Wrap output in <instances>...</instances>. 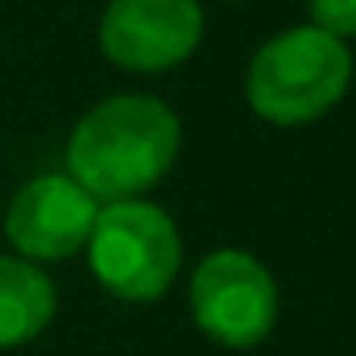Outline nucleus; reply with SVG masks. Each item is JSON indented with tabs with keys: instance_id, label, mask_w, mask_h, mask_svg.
I'll return each instance as SVG.
<instances>
[{
	"instance_id": "nucleus-1",
	"label": "nucleus",
	"mask_w": 356,
	"mask_h": 356,
	"mask_svg": "<svg viewBox=\"0 0 356 356\" xmlns=\"http://www.w3.org/2000/svg\"><path fill=\"white\" fill-rule=\"evenodd\" d=\"M182 145L178 116L154 95L95 104L67 141V175L95 203H124L170 175Z\"/></svg>"
},
{
	"instance_id": "nucleus-2",
	"label": "nucleus",
	"mask_w": 356,
	"mask_h": 356,
	"mask_svg": "<svg viewBox=\"0 0 356 356\" xmlns=\"http://www.w3.org/2000/svg\"><path fill=\"white\" fill-rule=\"evenodd\" d=\"M348 83H353L348 46L315 25H298L277 33L253 54L245 95L261 120L294 129L332 112L344 99Z\"/></svg>"
},
{
	"instance_id": "nucleus-3",
	"label": "nucleus",
	"mask_w": 356,
	"mask_h": 356,
	"mask_svg": "<svg viewBox=\"0 0 356 356\" xmlns=\"http://www.w3.org/2000/svg\"><path fill=\"white\" fill-rule=\"evenodd\" d=\"M88 257L91 273L108 294L124 302H154L178 277L182 241L162 207L145 199H124L99 207L88 236Z\"/></svg>"
},
{
	"instance_id": "nucleus-4",
	"label": "nucleus",
	"mask_w": 356,
	"mask_h": 356,
	"mask_svg": "<svg viewBox=\"0 0 356 356\" xmlns=\"http://www.w3.org/2000/svg\"><path fill=\"white\" fill-rule=\"evenodd\" d=\"M191 315L199 332L224 348H253L277 323V286L253 253L220 249L191 277Z\"/></svg>"
},
{
	"instance_id": "nucleus-5",
	"label": "nucleus",
	"mask_w": 356,
	"mask_h": 356,
	"mask_svg": "<svg viewBox=\"0 0 356 356\" xmlns=\"http://www.w3.org/2000/svg\"><path fill=\"white\" fill-rule=\"evenodd\" d=\"M203 38L199 0H108L99 17V50L108 63L158 75L186 63Z\"/></svg>"
},
{
	"instance_id": "nucleus-6",
	"label": "nucleus",
	"mask_w": 356,
	"mask_h": 356,
	"mask_svg": "<svg viewBox=\"0 0 356 356\" xmlns=\"http://www.w3.org/2000/svg\"><path fill=\"white\" fill-rule=\"evenodd\" d=\"M95 216L99 203L71 175H42L13 195L4 236L25 261H67L88 249Z\"/></svg>"
},
{
	"instance_id": "nucleus-7",
	"label": "nucleus",
	"mask_w": 356,
	"mask_h": 356,
	"mask_svg": "<svg viewBox=\"0 0 356 356\" xmlns=\"http://www.w3.org/2000/svg\"><path fill=\"white\" fill-rule=\"evenodd\" d=\"M54 286L33 261L0 257V348H21L54 319Z\"/></svg>"
},
{
	"instance_id": "nucleus-8",
	"label": "nucleus",
	"mask_w": 356,
	"mask_h": 356,
	"mask_svg": "<svg viewBox=\"0 0 356 356\" xmlns=\"http://www.w3.org/2000/svg\"><path fill=\"white\" fill-rule=\"evenodd\" d=\"M315 29L332 33V38H356V0H307Z\"/></svg>"
}]
</instances>
